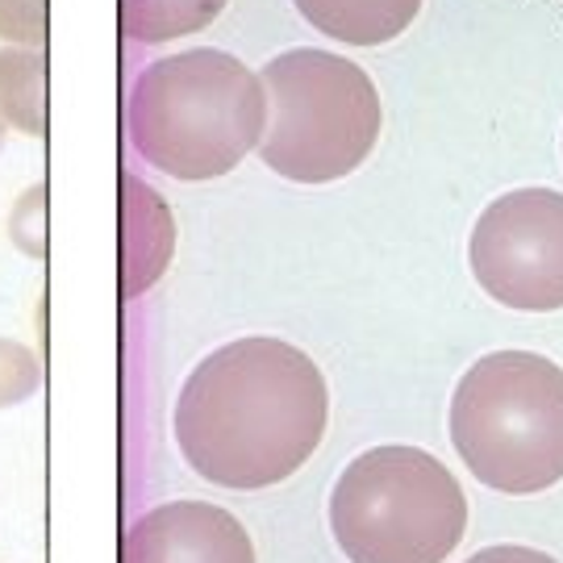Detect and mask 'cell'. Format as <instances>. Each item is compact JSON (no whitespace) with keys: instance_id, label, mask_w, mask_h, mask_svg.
I'll return each instance as SVG.
<instances>
[{"instance_id":"obj_1","label":"cell","mask_w":563,"mask_h":563,"mask_svg":"<svg viewBox=\"0 0 563 563\" xmlns=\"http://www.w3.org/2000/svg\"><path fill=\"white\" fill-rule=\"evenodd\" d=\"M330 388L301 346L267 334L205 355L176 397V443L209 484L255 493L297 476L322 446Z\"/></svg>"},{"instance_id":"obj_2","label":"cell","mask_w":563,"mask_h":563,"mask_svg":"<svg viewBox=\"0 0 563 563\" xmlns=\"http://www.w3.org/2000/svg\"><path fill=\"white\" fill-rule=\"evenodd\" d=\"M130 139L172 180L230 176L260 146L267 97L239 55L197 46L146 63L130 97Z\"/></svg>"},{"instance_id":"obj_3","label":"cell","mask_w":563,"mask_h":563,"mask_svg":"<svg viewBox=\"0 0 563 563\" xmlns=\"http://www.w3.org/2000/svg\"><path fill=\"white\" fill-rule=\"evenodd\" d=\"M451 446L467 472L509 497L563 481V367L534 351L476 360L451 397Z\"/></svg>"},{"instance_id":"obj_4","label":"cell","mask_w":563,"mask_h":563,"mask_svg":"<svg viewBox=\"0 0 563 563\" xmlns=\"http://www.w3.org/2000/svg\"><path fill=\"white\" fill-rule=\"evenodd\" d=\"M267 121L255 155L292 184H334L380 142V92L355 59L297 46L260 71Z\"/></svg>"},{"instance_id":"obj_5","label":"cell","mask_w":563,"mask_h":563,"mask_svg":"<svg viewBox=\"0 0 563 563\" xmlns=\"http://www.w3.org/2000/svg\"><path fill=\"white\" fill-rule=\"evenodd\" d=\"M330 530L351 563H443L467 534V497L422 446H372L342 467Z\"/></svg>"},{"instance_id":"obj_6","label":"cell","mask_w":563,"mask_h":563,"mask_svg":"<svg viewBox=\"0 0 563 563\" xmlns=\"http://www.w3.org/2000/svg\"><path fill=\"white\" fill-rule=\"evenodd\" d=\"M472 276L518 313L563 309V192L514 188L481 213L467 242Z\"/></svg>"},{"instance_id":"obj_7","label":"cell","mask_w":563,"mask_h":563,"mask_svg":"<svg viewBox=\"0 0 563 563\" xmlns=\"http://www.w3.org/2000/svg\"><path fill=\"white\" fill-rule=\"evenodd\" d=\"M121 563H255V547L222 505L167 501L130 526Z\"/></svg>"},{"instance_id":"obj_8","label":"cell","mask_w":563,"mask_h":563,"mask_svg":"<svg viewBox=\"0 0 563 563\" xmlns=\"http://www.w3.org/2000/svg\"><path fill=\"white\" fill-rule=\"evenodd\" d=\"M121 222H125V251H121V292L139 301L159 280L176 251V222L172 209L151 184L125 176L121 184Z\"/></svg>"},{"instance_id":"obj_9","label":"cell","mask_w":563,"mask_h":563,"mask_svg":"<svg viewBox=\"0 0 563 563\" xmlns=\"http://www.w3.org/2000/svg\"><path fill=\"white\" fill-rule=\"evenodd\" d=\"M318 34L342 46H384L418 21L422 0H292Z\"/></svg>"},{"instance_id":"obj_10","label":"cell","mask_w":563,"mask_h":563,"mask_svg":"<svg viewBox=\"0 0 563 563\" xmlns=\"http://www.w3.org/2000/svg\"><path fill=\"white\" fill-rule=\"evenodd\" d=\"M0 118L9 130L46 134V55L30 46H0Z\"/></svg>"},{"instance_id":"obj_11","label":"cell","mask_w":563,"mask_h":563,"mask_svg":"<svg viewBox=\"0 0 563 563\" xmlns=\"http://www.w3.org/2000/svg\"><path fill=\"white\" fill-rule=\"evenodd\" d=\"M225 4L230 0H121V30L142 46H159L201 34L222 18Z\"/></svg>"},{"instance_id":"obj_12","label":"cell","mask_w":563,"mask_h":563,"mask_svg":"<svg viewBox=\"0 0 563 563\" xmlns=\"http://www.w3.org/2000/svg\"><path fill=\"white\" fill-rule=\"evenodd\" d=\"M42 388V360L34 346L18 339H0V409L30 401Z\"/></svg>"},{"instance_id":"obj_13","label":"cell","mask_w":563,"mask_h":563,"mask_svg":"<svg viewBox=\"0 0 563 563\" xmlns=\"http://www.w3.org/2000/svg\"><path fill=\"white\" fill-rule=\"evenodd\" d=\"M9 234L30 260H46V184H34L21 192L9 218Z\"/></svg>"},{"instance_id":"obj_14","label":"cell","mask_w":563,"mask_h":563,"mask_svg":"<svg viewBox=\"0 0 563 563\" xmlns=\"http://www.w3.org/2000/svg\"><path fill=\"white\" fill-rule=\"evenodd\" d=\"M0 42L4 46H46V0H0Z\"/></svg>"},{"instance_id":"obj_15","label":"cell","mask_w":563,"mask_h":563,"mask_svg":"<svg viewBox=\"0 0 563 563\" xmlns=\"http://www.w3.org/2000/svg\"><path fill=\"white\" fill-rule=\"evenodd\" d=\"M467 563H560V560H551L547 551H534V547L505 543V547H484Z\"/></svg>"},{"instance_id":"obj_16","label":"cell","mask_w":563,"mask_h":563,"mask_svg":"<svg viewBox=\"0 0 563 563\" xmlns=\"http://www.w3.org/2000/svg\"><path fill=\"white\" fill-rule=\"evenodd\" d=\"M4 134H9V125H4V118H0V146H4Z\"/></svg>"}]
</instances>
